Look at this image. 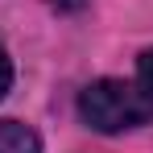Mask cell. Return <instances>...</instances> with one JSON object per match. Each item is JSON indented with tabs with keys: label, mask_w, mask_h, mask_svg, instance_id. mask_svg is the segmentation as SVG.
<instances>
[{
	"label": "cell",
	"mask_w": 153,
	"mask_h": 153,
	"mask_svg": "<svg viewBox=\"0 0 153 153\" xmlns=\"http://www.w3.org/2000/svg\"><path fill=\"white\" fill-rule=\"evenodd\" d=\"M79 116L95 132H124V128L153 124V91H145L137 79H95L79 95Z\"/></svg>",
	"instance_id": "cell-1"
},
{
	"label": "cell",
	"mask_w": 153,
	"mask_h": 153,
	"mask_svg": "<svg viewBox=\"0 0 153 153\" xmlns=\"http://www.w3.org/2000/svg\"><path fill=\"white\" fill-rule=\"evenodd\" d=\"M0 153H42L37 132L17 120H0Z\"/></svg>",
	"instance_id": "cell-2"
},
{
	"label": "cell",
	"mask_w": 153,
	"mask_h": 153,
	"mask_svg": "<svg viewBox=\"0 0 153 153\" xmlns=\"http://www.w3.org/2000/svg\"><path fill=\"white\" fill-rule=\"evenodd\" d=\"M137 83H141L145 91H153V50H145L137 58Z\"/></svg>",
	"instance_id": "cell-3"
},
{
	"label": "cell",
	"mask_w": 153,
	"mask_h": 153,
	"mask_svg": "<svg viewBox=\"0 0 153 153\" xmlns=\"http://www.w3.org/2000/svg\"><path fill=\"white\" fill-rule=\"evenodd\" d=\"M8 87H13V62H8V50L0 46V100L8 95Z\"/></svg>",
	"instance_id": "cell-4"
},
{
	"label": "cell",
	"mask_w": 153,
	"mask_h": 153,
	"mask_svg": "<svg viewBox=\"0 0 153 153\" xmlns=\"http://www.w3.org/2000/svg\"><path fill=\"white\" fill-rule=\"evenodd\" d=\"M54 8H62V13H75V8H83L87 0H50Z\"/></svg>",
	"instance_id": "cell-5"
}]
</instances>
